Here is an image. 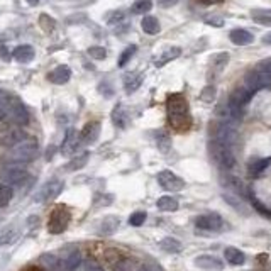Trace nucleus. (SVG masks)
I'll use <instances>...</instances> for the list:
<instances>
[{
  "mask_svg": "<svg viewBox=\"0 0 271 271\" xmlns=\"http://www.w3.org/2000/svg\"><path fill=\"white\" fill-rule=\"evenodd\" d=\"M166 110H168L170 124H172L175 129L185 130L190 127L188 104L182 95H178V93L170 95L166 100Z\"/></svg>",
  "mask_w": 271,
  "mask_h": 271,
  "instance_id": "1",
  "label": "nucleus"
},
{
  "mask_svg": "<svg viewBox=\"0 0 271 271\" xmlns=\"http://www.w3.org/2000/svg\"><path fill=\"white\" fill-rule=\"evenodd\" d=\"M253 90L249 87H241V88H235L232 93L229 95V100H227V115L230 117V120H235V122H239L241 119H243V114H244V107L246 104L249 102V98L253 97Z\"/></svg>",
  "mask_w": 271,
  "mask_h": 271,
  "instance_id": "2",
  "label": "nucleus"
},
{
  "mask_svg": "<svg viewBox=\"0 0 271 271\" xmlns=\"http://www.w3.org/2000/svg\"><path fill=\"white\" fill-rule=\"evenodd\" d=\"M39 154V146L34 139H24V141L17 143L16 146L9 151L7 158L14 163H29L36 159Z\"/></svg>",
  "mask_w": 271,
  "mask_h": 271,
  "instance_id": "3",
  "label": "nucleus"
},
{
  "mask_svg": "<svg viewBox=\"0 0 271 271\" xmlns=\"http://www.w3.org/2000/svg\"><path fill=\"white\" fill-rule=\"evenodd\" d=\"M210 154H212V158L215 161L225 170H232L235 166V156L229 144L214 139V141L210 143Z\"/></svg>",
  "mask_w": 271,
  "mask_h": 271,
  "instance_id": "4",
  "label": "nucleus"
},
{
  "mask_svg": "<svg viewBox=\"0 0 271 271\" xmlns=\"http://www.w3.org/2000/svg\"><path fill=\"white\" fill-rule=\"evenodd\" d=\"M244 82H246V87H249L253 92L261 90V88H269L271 87V73L259 63L258 66L253 68L248 75H246Z\"/></svg>",
  "mask_w": 271,
  "mask_h": 271,
  "instance_id": "5",
  "label": "nucleus"
},
{
  "mask_svg": "<svg viewBox=\"0 0 271 271\" xmlns=\"http://www.w3.org/2000/svg\"><path fill=\"white\" fill-rule=\"evenodd\" d=\"M70 220H72V215H70L68 209L63 207V205H59L51 212L49 215V220H48V230L51 234H61L66 230Z\"/></svg>",
  "mask_w": 271,
  "mask_h": 271,
  "instance_id": "6",
  "label": "nucleus"
},
{
  "mask_svg": "<svg viewBox=\"0 0 271 271\" xmlns=\"http://www.w3.org/2000/svg\"><path fill=\"white\" fill-rule=\"evenodd\" d=\"M7 117L16 125L29 124V112H27L26 105L16 97H11V102H9V107H7Z\"/></svg>",
  "mask_w": 271,
  "mask_h": 271,
  "instance_id": "7",
  "label": "nucleus"
},
{
  "mask_svg": "<svg viewBox=\"0 0 271 271\" xmlns=\"http://www.w3.org/2000/svg\"><path fill=\"white\" fill-rule=\"evenodd\" d=\"M61 190H63V182H61V180H58V178L49 180V182L44 183L41 187V190L34 195V202L46 204V202H49V200L56 198L58 195L61 193Z\"/></svg>",
  "mask_w": 271,
  "mask_h": 271,
  "instance_id": "8",
  "label": "nucleus"
},
{
  "mask_svg": "<svg viewBox=\"0 0 271 271\" xmlns=\"http://www.w3.org/2000/svg\"><path fill=\"white\" fill-rule=\"evenodd\" d=\"M158 183L159 187L168 190V192H180L185 187V182L180 177H177L173 172L170 170H163L158 173Z\"/></svg>",
  "mask_w": 271,
  "mask_h": 271,
  "instance_id": "9",
  "label": "nucleus"
},
{
  "mask_svg": "<svg viewBox=\"0 0 271 271\" xmlns=\"http://www.w3.org/2000/svg\"><path fill=\"white\" fill-rule=\"evenodd\" d=\"M2 178H4V182L9 183V185H14V187H22V185L26 183V180L29 178V173L22 166L12 164V166L4 170Z\"/></svg>",
  "mask_w": 271,
  "mask_h": 271,
  "instance_id": "10",
  "label": "nucleus"
},
{
  "mask_svg": "<svg viewBox=\"0 0 271 271\" xmlns=\"http://www.w3.org/2000/svg\"><path fill=\"white\" fill-rule=\"evenodd\" d=\"M224 220L219 214L215 212H209V214H202L195 219V225L202 230H219L222 227Z\"/></svg>",
  "mask_w": 271,
  "mask_h": 271,
  "instance_id": "11",
  "label": "nucleus"
},
{
  "mask_svg": "<svg viewBox=\"0 0 271 271\" xmlns=\"http://www.w3.org/2000/svg\"><path fill=\"white\" fill-rule=\"evenodd\" d=\"M80 143H82V139H80V134L77 132V129H68L66 136H64V139H63V144H61V154L63 156L73 154L78 149Z\"/></svg>",
  "mask_w": 271,
  "mask_h": 271,
  "instance_id": "12",
  "label": "nucleus"
},
{
  "mask_svg": "<svg viewBox=\"0 0 271 271\" xmlns=\"http://www.w3.org/2000/svg\"><path fill=\"white\" fill-rule=\"evenodd\" d=\"M195 266H198V268H202L205 271H222L224 269L222 261L212 254H200L198 258H195Z\"/></svg>",
  "mask_w": 271,
  "mask_h": 271,
  "instance_id": "13",
  "label": "nucleus"
},
{
  "mask_svg": "<svg viewBox=\"0 0 271 271\" xmlns=\"http://www.w3.org/2000/svg\"><path fill=\"white\" fill-rule=\"evenodd\" d=\"M100 136V122L98 120H90L83 125L82 132H80V139L83 144H92L98 139Z\"/></svg>",
  "mask_w": 271,
  "mask_h": 271,
  "instance_id": "14",
  "label": "nucleus"
},
{
  "mask_svg": "<svg viewBox=\"0 0 271 271\" xmlns=\"http://www.w3.org/2000/svg\"><path fill=\"white\" fill-rule=\"evenodd\" d=\"M70 78H72V70H70L68 66H64V64L54 68L53 72L48 73V80L54 85H64Z\"/></svg>",
  "mask_w": 271,
  "mask_h": 271,
  "instance_id": "15",
  "label": "nucleus"
},
{
  "mask_svg": "<svg viewBox=\"0 0 271 271\" xmlns=\"http://www.w3.org/2000/svg\"><path fill=\"white\" fill-rule=\"evenodd\" d=\"M269 164H271V158H251L248 163V173L253 178H256V177H259Z\"/></svg>",
  "mask_w": 271,
  "mask_h": 271,
  "instance_id": "16",
  "label": "nucleus"
},
{
  "mask_svg": "<svg viewBox=\"0 0 271 271\" xmlns=\"http://www.w3.org/2000/svg\"><path fill=\"white\" fill-rule=\"evenodd\" d=\"M12 56L19 63H29V61H32V59H34L36 53H34V48L29 46V44H21V46L14 48Z\"/></svg>",
  "mask_w": 271,
  "mask_h": 271,
  "instance_id": "17",
  "label": "nucleus"
},
{
  "mask_svg": "<svg viewBox=\"0 0 271 271\" xmlns=\"http://www.w3.org/2000/svg\"><path fill=\"white\" fill-rule=\"evenodd\" d=\"M143 83V75L136 73V72H129L124 75V88L129 95H132L136 90L141 87Z\"/></svg>",
  "mask_w": 271,
  "mask_h": 271,
  "instance_id": "18",
  "label": "nucleus"
},
{
  "mask_svg": "<svg viewBox=\"0 0 271 271\" xmlns=\"http://www.w3.org/2000/svg\"><path fill=\"white\" fill-rule=\"evenodd\" d=\"M229 39L238 46H248V44L254 41V36L246 29H234V31H230Z\"/></svg>",
  "mask_w": 271,
  "mask_h": 271,
  "instance_id": "19",
  "label": "nucleus"
},
{
  "mask_svg": "<svg viewBox=\"0 0 271 271\" xmlns=\"http://www.w3.org/2000/svg\"><path fill=\"white\" fill-rule=\"evenodd\" d=\"M180 54H182V48L180 46H170V48L164 49V51L159 54L156 59H154V64H156V66H163V64L177 59Z\"/></svg>",
  "mask_w": 271,
  "mask_h": 271,
  "instance_id": "20",
  "label": "nucleus"
},
{
  "mask_svg": "<svg viewBox=\"0 0 271 271\" xmlns=\"http://www.w3.org/2000/svg\"><path fill=\"white\" fill-rule=\"evenodd\" d=\"M224 258L229 264H232V266H241L246 263L244 253L238 248H227L224 251Z\"/></svg>",
  "mask_w": 271,
  "mask_h": 271,
  "instance_id": "21",
  "label": "nucleus"
},
{
  "mask_svg": "<svg viewBox=\"0 0 271 271\" xmlns=\"http://www.w3.org/2000/svg\"><path fill=\"white\" fill-rule=\"evenodd\" d=\"M112 122H114L115 127H119V129H124L125 125L129 124L127 110H125L122 105H117V107L114 109V112H112Z\"/></svg>",
  "mask_w": 271,
  "mask_h": 271,
  "instance_id": "22",
  "label": "nucleus"
},
{
  "mask_svg": "<svg viewBox=\"0 0 271 271\" xmlns=\"http://www.w3.org/2000/svg\"><path fill=\"white\" fill-rule=\"evenodd\" d=\"M24 134L21 132V130H14V129H9L6 130V134H4V138L0 139V143L4 144V146H16L17 143H21L24 141Z\"/></svg>",
  "mask_w": 271,
  "mask_h": 271,
  "instance_id": "23",
  "label": "nucleus"
},
{
  "mask_svg": "<svg viewBox=\"0 0 271 271\" xmlns=\"http://www.w3.org/2000/svg\"><path fill=\"white\" fill-rule=\"evenodd\" d=\"M251 17H253L254 22L261 24V26L271 27V11L269 9H254V11L251 12Z\"/></svg>",
  "mask_w": 271,
  "mask_h": 271,
  "instance_id": "24",
  "label": "nucleus"
},
{
  "mask_svg": "<svg viewBox=\"0 0 271 271\" xmlns=\"http://www.w3.org/2000/svg\"><path fill=\"white\" fill-rule=\"evenodd\" d=\"M80 263H82V254H80V251L73 249L72 253L63 259L64 271H75L80 266Z\"/></svg>",
  "mask_w": 271,
  "mask_h": 271,
  "instance_id": "25",
  "label": "nucleus"
},
{
  "mask_svg": "<svg viewBox=\"0 0 271 271\" xmlns=\"http://www.w3.org/2000/svg\"><path fill=\"white\" fill-rule=\"evenodd\" d=\"M88 158H90V153H87V151L78 154V156L72 158V161L64 166V170H66V172H78V170H82L85 164L88 163Z\"/></svg>",
  "mask_w": 271,
  "mask_h": 271,
  "instance_id": "26",
  "label": "nucleus"
},
{
  "mask_svg": "<svg viewBox=\"0 0 271 271\" xmlns=\"http://www.w3.org/2000/svg\"><path fill=\"white\" fill-rule=\"evenodd\" d=\"M141 27L143 31L146 34H158L159 29H161V26H159V21L154 16H146L143 19L141 22Z\"/></svg>",
  "mask_w": 271,
  "mask_h": 271,
  "instance_id": "27",
  "label": "nucleus"
},
{
  "mask_svg": "<svg viewBox=\"0 0 271 271\" xmlns=\"http://www.w3.org/2000/svg\"><path fill=\"white\" fill-rule=\"evenodd\" d=\"M158 209L163 210V212H175V210H178V200L175 197H170V195H164L158 200Z\"/></svg>",
  "mask_w": 271,
  "mask_h": 271,
  "instance_id": "28",
  "label": "nucleus"
},
{
  "mask_svg": "<svg viewBox=\"0 0 271 271\" xmlns=\"http://www.w3.org/2000/svg\"><path fill=\"white\" fill-rule=\"evenodd\" d=\"M159 246H161V249L164 253H170V254H175L182 251V243L175 238H164L161 243H159Z\"/></svg>",
  "mask_w": 271,
  "mask_h": 271,
  "instance_id": "29",
  "label": "nucleus"
},
{
  "mask_svg": "<svg viewBox=\"0 0 271 271\" xmlns=\"http://www.w3.org/2000/svg\"><path fill=\"white\" fill-rule=\"evenodd\" d=\"M12 197H14L12 185H9L6 182L0 183V207H7V205L11 204Z\"/></svg>",
  "mask_w": 271,
  "mask_h": 271,
  "instance_id": "30",
  "label": "nucleus"
},
{
  "mask_svg": "<svg viewBox=\"0 0 271 271\" xmlns=\"http://www.w3.org/2000/svg\"><path fill=\"white\" fill-rule=\"evenodd\" d=\"M227 63H229V54L227 53H219V54H214V56L210 58V66H212L215 72H222Z\"/></svg>",
  "mask_w": 271,
  "mask_h": 271,
  "instance_id": "31",
  "label": "nucleus"
},
{
  "mask_svg": "<svg viewBox=\"0 0 271 271\" xmlns=\"http://www.w3.org/2000/svg\"><path fill=\"white\" fill-rule=\"evenodd\" d=\"M119 227V219L117 217H107V219H104V222L100 224V232L102 234H112L115 232Z\"/></svg>",
  "mask_w": 271,
  "mask_h": 271,
  "instance_id": "32",
  "label": "nucleus"
},
{
  "mask_svg": "<svg viewBox=\"0 0 271 271\" xmlns=\"http://www.w3.org/2000/svg\"><path fill=\"white\" fill-rule=\"evenodd\" d=\"M17 235H19V230L17 229H12V227L6 229L2 234H0V246L14 244V241L17 239Z\"/></svg>",
  "mask_w": 271,
  "mask_h": 271,
  "instance_id": "33",
  "label": "nucleus"
},
{
  "mask_svg": "<svg viewBox=\"0 0 271 271\" xmlns=\"http://www.w3.org/2000/svg\"><path fill=\"white\" fill-rule=\"evenodd\" d=\"M153 9L151 0H138L132 6V14H146Z\"/></svg>",
  "mask_w": 271,
  "mask_h": 271,
  "instance_id": "34",
  "label": "nucleus"
},
{
  "mask_svg": "<svg viewBox=\"0 0 271 271\" xmlns=\"http://www.w3.org/2000/svg\"><path fill=\"white\" fill-rule=\"evenodd\" d=\"M125 21V12L124 11H112L107 16V22L110 26H115V24H122Z\"/></svg>",
  "mask_w": 271,
  "mask_h": 271,
  "instance_id": "35",
  "label": "nucleus"
},
{
  "mask_svg": "<svg viewBox=\"0 0 271 271\" xmlns=\"http://www.w3.org/2000/svg\"><path fill=\"white\" fill-rule=\"evenodd\" d=\"M136 49H138V48H136L134 44H130V46L125 49L122 54H120V58H119V66H120V68L125 66V63H129V59L136 54Z\"/></svg>",
  "mask_w": 271,
  "mask_h": 271,
  "instance_id": "36",
  "label": "nucleus"
},
{
  "mask_svg": "<svg viewBox=\"0 0 271 271\" xmlns=\"http://www.w3.org/2000/svg\"><path fill=\"white\" fill-rule=\"evenodd\" d=\"M144 220H146V212L139 210V212H134V214L129 217V224L134 225V227H139V225L144 224Z\"/></svg>",
  "mask_w": 271,
  "mask_h": 271,
  "instance_id": "37",
  "label": "nucleus"
},
{
  "mask_svg": "<svg viewBox=\"0 0 271 271\" xmlns=\"http://www.w3.org/2000/svg\"><path fill=\"white\" fill-rule=\"evenodd\" d=\"M112 271H134V266L129 259H119L112 266Z\"/></svg>",
  "mask_w": 271,
  "mask_h": 271,
  "instance_id": "38",
  "label": "nucleus"
},
{
  "mask_svg": "<svg viewBox=\"0 0 271 271\" xmlns=\"http://www.w3.org/2000/svg\"><path fill=\"white\" fill-rule=\"evenodd\" d=\"M214 98H215V88L214 87H205L202 90V93H200V100H202V102L210 104V102H214Z\"/></svg>",
  "mask_w": 271,
  "mask_h": 271,
  "instance_id": "39",
  "label": "nucleus"
},
{
  "mask_svg": "<svg viewBox=\"0 0 271 271\" xmlns=\"http://www.w3.org/2000/svg\"><path fill=\"white\" fill-rule=\"evenodd\" d=\"M88 54L93 59H105V56H107V51H105V48H102V46H92L88 49Z\"/></svg>",
  "mask_w": 271,
  "mask_h": 271,
  "instance_id": "40",
  "label": "nucleus"
},
{
  "mask_svg": "<svg viewBox=\"0 0 271 271\" xmlns=\"http://www.w3.org/2000/svg\"><path fill=\"white\" fill-rule=\"evenodd\" d=\"M39 24H41V27L44 29V31H48V32H51L54 29V21L49 16H44V14L39 17Z\"/></svg>",
  "mask_w": 271,
  "mask_h": 271,
  "instance_id": "41",
  "label": "nucleus"
},
{
  "mask_svg": "<svg viewBox=\"0 0 271 271\" xmlns=\"http://www.w3.org/2000/svg\"><path fill=\"white\" fill-rule=\"evenodd\" d=\"M158 148L161 153H168L170 148H172V141H170V138H166V136H159L158 138Z\"/></svg>",
  "mask_w": 271,
  "mask_h": 271,
  "instance_id": "42",
  "label": "nucleus"
},
{
  "mask_svg": "<svg viewBox=\"0 0 271 271\" xmlns=\"http://www.w3.org/2000/svg\"><path fill=\"white\" fill-rule=\"evenodd\" d=\"M83 271H104V269H102V266L98 263H95V261H85Z\"/></svg>",
  "mask_w": 271,
  "mask_h": 271,
  "instance_id": "43",
  "label": "nucleus"
},
{
  "mask_svg": "<svg viewBox=\"0 0 271 271\" xmlns=\"http://www.w3.org/2000/svg\"><path fill=\"white\" fill-rule=\"evenodd\" d=\"M177 4H178V0H159V6H161V7H166V9L177 6Z\"/></svg>",
  "mask_w": 271,
  "mask_h": 271,
  "instance_id": "44",
  "label": "nucleus"
},
{
  "mask_svg": "<svg viewBox=\"0 0 271 271\" xmlns=\"http://www.w3.org/2000/svg\"><path fill=\"white\" fill-rule=\"evenodd\" d=\"M139 271H161V269L156 268V266H153V264H144L139 268Z\"/></svg>",
  "mask_w": 271,
  "mask_h": 271,
  "instance_id": "45",
  "label": "nucleus"
},
{
  "mask_svg": "<svg viewBox=\"0 0 271 271\" xmlns=\"http://www.w3.org/2000/svg\"><path fill=\"white\" fill-rule=\"evenodd\" d=\"M198 2L205 4V6H212V4H219V2H222V0H198Z\"/></svg>",
  "mask_w": 271,
  "mask_h": 271,
  "instance_id": "46",
  "label": "nucleus"
},
{
  "mask_svg": "<svg viewBox=\"0 0 271 271\" xmlns=\"http://www.w3.org/2000/svg\"><path fill=\"white\" fill-rule=\"evenodd\" d=\"M263 43L264 44H271V32L264 34V36H263Z\"/></svg>",
  "mask_w": 271,
  "mask_h": 271,
  "instance_id": "47",
  "label": "nucleus"
},
{
  "mask_svg": "<svg viewBox=\"0 0 271 271\" xmlns=\"http://www.w3.org/2000/svg\"><path fill=\"white\" fill-rule=\"evenodd\" d=\"M27 4H31V6H36V4H39V0H26Z\"/></svg>",
  "mask_w": 271,
  "mask_h": 271,
  "instance_id": "48",
  "label": "nucleus"
},
{
  "mask_svg": "<svg viewBox=\"0 0 271 271\" xmlns=\"http://www.w3.org/2000/svg\"><path fill=\"white\" fill-rule=\"evenodd\" d=\"M22 271H43V269H39V268H29V269H22Z\"/></svg>",
  "mask_w": 271,
  "mask_h": 271,
  "instance_id": "49",
  "label": "nucleus"
}]
</instances>
